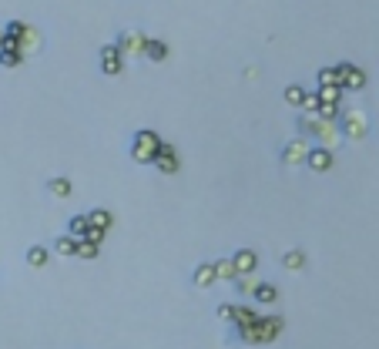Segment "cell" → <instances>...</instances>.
I'll return each mask as SVG.
<instances>
[{"mask_svg": "<svg viewBox=\"0 0 379 349\" xmlns=\"http://www.w3.org/2000/svg\"><path fill=\"white\" fill-rule=\"evenodd\" d=\"M319 104H322V98H319V91H316V94H305L302 111H305V115H316V111H319Z\"/></svg>", "mask_w": 379, "mask_h": 349, "instance_id": "cell-27", "label": "cell"}, {"mask_svg": "<svg viewBox=\"0 0 379 349\" xmlns=\"http://www.w3.org/2000/svg\"><path fill=\"white\" fill-rule=\"evenodd\" d=\"M54 248H57V256H74V252H77V239H74V235H61V239L54 242Z\"/></svg>", "mask_w": 379, "mask_h": 349, "instance_id": "cell-18", "label": "cell"}, {"mask_svg": "<svg viewBox=\"0 0 379 349\" xmlns=\"http://www.w3.org/2000/svg\"><path fill=\"white\" fill-rule=\"evenodd\" d=\"M316 115L329 118V121H339V115H342V111H339V101H322V104H319Z\"/></svg>", "mask_w": 379, "mask_h": 349, "instance_id": "cell-22", "label": "cell"}, {"mask_svg": "<svg viewBox=\"0 0 379 349\" xmlns=\"http://www.w3.org/2000/svg\"><path fill=\"white\" fill-rule=\"evenodd\" d=\"M101 71L104 74H111V78L125 71V54H121L118 44H104L101 47Z\"/></svg>", "mask_w": 379, "mask_h": 349, "instance_id": "cell-4", "label": "cell"}, {"mask_svg": "<svg viewBox=\"0 0 379 349\" xmlns=\"http://www.w3.org/2000/svg\"><path fill=\"white\" fill-rule=\"evenodd\" d=\"M215 279H218V272H215V265H212V262H202L198 269L191 272V282L198 285V289H208Z\"/></svg>", "mask_w": 379, "mask_h": 349, "instance_id": "cell-11", "label": "cell"}, {"mask_svg": "<svg viewBox=\"0 0 379 349\" xmlns=\"http://www.w3.org/2000/svg\"><path fill=\"white\" fill-rule=\"evenodd\" d=\"M158 148H162V138L154 135V131H135V142H131V158L138 161V165H154V155H158Z\"/></svg>", "mask_w": 379, "mask_h": 349, "instance_id": "cell-1", "label": "cell"}, {"mask_svg": "<svg viewBox=\"0 0 379 349\" xmlns=\"http://www.w3.org/2000/svg\"><path fill=\"white\" fill-rule=\"evenodd\" d=\"M0 44H4V27H0Z\"/></svg>", "mask_w": 379, "mask_h": 349, "instance_id": "cell-31", "label": "cell"}, {"mask_svg": "<svg viewBox=\"0 0 379 349\" xmlns=\"http://www.w3.org/2000/svg\"><path fill=\"white\" fill-rule=\"evenodd\" d=\"M326 84H339V67H322L319 71V88H326Z\"/></svg>", "mask_w": 379, "mask_h": 349, "instance_id": "cell-23", "label": "cell"}, {"mask_svg": "<svg viewBox=\"0 0 379 349\" xmlns=\"http://www.w3.org/2000/svg\"><path fill=\"white\" fill-rule=\"evenodd\" d=\"M282 265H285V269H292V272H295V269H302V265H305V256L299 252V248H295V252H285V259H282Z\"/></svg>", "mask_w": 379, "mask_h": 349, "instance_id": "cell-24", "label": "cell"}, {"mask_svg": "<svg viewBox=\"0 0 379 349\" xmlns=\"http://www.w3.org/2000/svg\"><path fill=\"white\" fill-rule=\"evenodd\" d=\"M17 47L24 51V57H27V54H38V51H40V34H38V30H34L30 24H27V27H24V34L17 38Z\"/></svg>", "mask_w": 379, "mask_h": 349, "instance_id": "cell-10", "label": "cell"}, {"mask_svg": "<svg viewBox=\"0 0 379 349\" xmlns=\"http://www.w3.org/2000/svg\"><path fill=\"white\" fill-rule=\"evenodd\" d=\"M342 94H346V91H342L339 84H326V88H319V98H322V101H339Z\"/></svg>", "mask_w": 379, "mask_h": 349, "instance_id": "cell-25", "label": "cell"}, {"mask_svg": "<svg viewBox=\"0 0 379 349\" xmlns=\"http://www.w3.org/2000/svg\"><path fill=\"white\" fill-rule=\"evenodd\" d=\"M255 299H259V302H262V306H268V302H276L278 299V289L276 285H255Z\"/></svg>", "mask_w": 379, "mask_h": 349, "instance_id": "cell-19", "label": "cell"}, {"mask_svg": "<svg viewBox=\"0 0 379 349\" xmlns=\"http://www.w3.org/2000/svg\"><path fill=\"white\" fill-rule=\"evenodd\" d=\"M91 225H98V229H111V212H104V208H94V212H88Z\"/></svg>", "mask_w": 379, "mask_h": 349, "instance_id": "cell-20", "label": "cell"}, {"mask_svg": "<svg viewBox=\"0 0 379 349\" xmlns=\"http://www.w3.org/2000/svg\"><path fill=\"white\" fill-rule=\"evenodd\" d=\"M88 229H91V219H88V215H74V219L67 222V235H74L77 242L88 235Z\"/></svg>", "mask_w": 379, "mask_h": 349, "instance_id": "cell-13", "label": "cell"}, {"mask_svg": "<svg viewBox=\"0 0 379 349\" xmlns=\"http://www.w3.org/2000/svg\"><path fill=\"white\" fill-rule=\"evenodd\" d=\"M305 94H309L305 88H299V84H289V88H285V104H292V108H302Z\"/></svg>", "mask_w": 379, "mask_h": 349, "instance_id": "cell-17", "label": "cell"}, {"mask_svg": "<svg viewBox=\"0 0 379 349\" xmlns=\"http://www.w3.org/2000/svg\"><path fill=\"white\" fill-rule=\"evenodd\" d=\"M339 128L349 142H363L369 135V121L363 111H346V115H339Z\"/></svg>", "mask_w": 379, "mask_h": 349, "instance_id": "cell-2", "label": "cell"}, {"mask_svg": "<svg viewBox=\"0 0 379 349\" xmlns=\"http://www.w3.org/2000/svg\"><path fill=\"white\" fill-rule=\"evenodd\" d=\"M339 67V84L342 91H363L366 88V71L356 64H336Z\"/></svg>", "mask_w": 379, "mask_h": 349, "instance_id": "cell-3", "label": "cell"}, {"mask_svg": "<svg viewBox=\"0 0 379 349\" xmlns=\"http://www.w3.org/2000/svg\"><path fill=\"white\" fill-rule=\"evenodd\" d=\"M232 312H235V306H218V316H222V319H232Z\"/></svg>", "mask_w": 379, "mask_h": 349, "instance_id": "cell-30", "label": "cell"}, {"mask_svg": "<svg viewBox=\"0 0 379 349\" xmlns=\"http://www.w3.org/2000/svg\"><path fill=\"white\" fill-rule=\"evenodd\" d=\"M215 272H218V279H228V282H232V279L239 275V269H235V262H232V259L215 262Z\"/></svg>", "mask_w": 379, "mask_h": 349, "instance_id": "cell-21", "label": "cell"}, {"mask_svg": "<svg viewBox=\"0 0 379 349\" xmlns=\"http://www.w3.org/2000/svg\"><path fill=\"white\" fill-rule=\"evenodd\" d=\"M232 262H235L239 275H249V272H255V265H259V256H255L252 248H239V252L232 256Z\"/></svg>", "mask_w": 379, "mask_h": 349, "instance_id": "cell-9", "label": "cell"}, {"mask_svg": "<svg viewBox=\"0 0 379 349\" xmlns=\"http://www.w3.org/2000/svg\"><path fill=\"white\" fill-rule=\"evenodd\" d=\"M305 165H309L312 171H319V175H322V171H329V168H332V148H326V144L312 148V151H309V161H305Z\"/></svg>", "mask_w": 379, "mask_h": 349, "instance_id": "cell-8", "label": "cell"}, {"mask_svg": "<svg viewBox=\"0 0 379 349\" xmlns=\"http://www.w3.org/2000/svg\"><path fill=\"white\" fill-rule=\"evenodd\" d=\"M114 44L121 47V54H145V44H148V38H145L141 30H121Z\"/></svg>", "mask_w": 379, "mask_h": 349, "instance_id": "cell-6", "label": "cell"}, {"mask_svg": "<svg viewBox=\"0 0 379 349\" xmlns=\"http://www.w3.org/2000/svg\"><path fill=\"white\" fill-rule=\"evenodd\" d=\"M145 57H148V61H164V57H168V44L148 38V44H145Z\"/></svg>", "mask_w": 379, "mask_h": 349, "instance_id": "cell-12", "label": "cell"}, {"mask_svg": "<svg viewBox=\"0 0 379 349\" xmlns=\"http://www.w3.org/2000/svg\"><path fill=\"white\" fill-rule=\"evenodd\" d=\"M232 323L242 329V326H255V323H259V316H255L249 306H235V312H232Z\"/></svg>", "mask_w": 379, "mask_h": 349, "instance_id": "cell-15", "label": "cell"}, {"mask_svg": "<svg viewBox=\"0 0 379 349\" xmlns=\"http://www.w3.org/2000/svg\"><path fill=\"white\" fill-rule=\"evenodd\" d=\"M232 282H235V289H239V292H255V285H259V282H252L249 275H235Z\"/></svg>", "mask_w": 379, "mask_h": 349, "instance_id": "cell-29", "label": "cell"}, {"mask_svg": "<svg viewBox=\"0 0 379 349\" xmlns=\"http://www.w3.org/2000/svg\"><path fill=\"white\" fill-rule=\"evenodd\" d=\"M47 192L57 195V198H67V195H71V181L64 178V175H57V178L47 181Z\"/></svg>", "mask_w": 379, "mask_h": 349, "instance_id": "cell-16", "label": "cell"}, {"mask_svg": "<svg viewBox=\"0 0 379 349\" xmlns=\"http://www.w3.org/2000/svg\"><path fill=\"white\" fill-rule=\"evenodd\" d=\"M104 235H108V229H98V225H91L84 239H88V242H94V246H101V242H104ZM84 239H81V242H84Z\"/></svg>", "mask_w": 379, "mask_h": 349, "instance_id": "cell-28", "label": "cell"}, {"mask_svg": "<svg viewBox=\"0 0 379 349\" xmlns=\"http://www.w3.org/2000/svg\"><path fill=\"white\" fill-rule=\"evenodd\" d=\"M74 256H81V259H98V246L84 239V242H77V252H74Z\"/></svg>", "mask_w": 379, "mask_h": 349, "instance_id": "cell-26", "label": "cell"}, {"mask_svg": "<svg viewBox=\"0 0 379 349\" xmlns=\"http://www.w3.org/2000/svg\"><path fill=\"white\" fill-rule=\"evenodd\" d=\"M309 151H312V148H309V142H305V138H295V142H289L285 144V148H282V165H302V161H309Z\"/></svg>", "mask_w": 379, "mask_h": 349, "instance_id": "cell-5", "label": "cell"}, {"mask_svg": "<svg viewBox=\"0 0 379 349\" xmlns=\"http://www.w3.org/2000/svg\"><path fill=\"white\" fill-rule=\"evenodd\" d=\"M47 259H51V252H47L44 246H30V248H27V265L44 269V265H47Z\"/></svg>", "mask_w": 379, "mask_h": 349, "instance_id": "cell-14", "label": "cell"}, {"mask_svg": "<svg viewBox=\"0 0 379 349\" xmlns=\"http://www.w3.org/2000/svg\"><path fill=\"white\" fill-rule=\"evenodd\" d=\"M154 168L162 171V175H175L178 171V155H175V148H171V144L162 142L158 155H154Z\"/></svg>", "mask_w": 379, "mask_h": 349, "instance_id": "cell-7", "label": "cell"}]
</instances>
